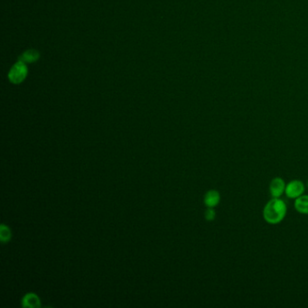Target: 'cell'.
<instances>
[{
	"label": "cell",
	"instance_id": "cell-1",
	"mask_svg": "<svg viewBox=\"0 0 308 308\" xmlns=\"http://www.w3.org/2000/svg\"><path fill=\"white\" fill-rule=\"evenodd\" d=\"M288 213L287 204L283 200L272 198L265 205L263 218L267 224L277 225L283 221Z\"/></svg>",
	"mask_w": 308,
	"mask_h": 308
},
{
	"label": "cell",
	"instance_id": "cell-2",
	"mask_svg": "<svg viewBox=\"0 0 308 308\" xmlns=\"http://www.w3.org/2000/svg\"><path fill=\"white\" fill-rule=\"evenodd\" d=\"M27 75H28V68L26 66V64L18 60L15 65L11 67L7 76L11 83L20 84L26 79Z\"/></svg>",
	"mask_w": 308,
	"mask_h": 308
},
{
	"label": "cell",
	"instance_id": "cell-3",
	"mask_svg": "<svg viewBox=\"0 0 308 308\" xmlns=\"http://www.w3.org/2000/svg\"><path fill=\"white\" fill-rule=\"evenodd\" d=\"M306 191V185L300 180H292L286 185L285 194L289 199H296L303 195Z\"/></svg>",
	"mask_w": 308,
	"mask_h": 308
},
{
	"label": "cell",
	"instance_id": "cell-4",
	"mask_svg": "<svg viewBox=\"0 0 308 308\" xmlns=\"http://www.w3.org/2000/svg\"><path fill=\"white\" fill-rule=\"evenodd\" d=\"M286 182L281 177H275L269 184V193L273 198H280L286 191Z\"/></svg>",
	"mask_w": 308,
	"mask_h": 308
},
{
	"label": "cell",
	"instance_id": "cell-5",
	"mask_svg": "<svg viewBox=\"0 0 308 308\" xmlns=\"http://www.w3.org/2000/svg\"><path fill=\"white\" fill-rule=\"evenodd\" d=\"M221 202V194L216 190H210L204 196V204L208 208L216 207Z\"/></svg>",
	"mask_w": 308,
	"mask_h": 308
},
{
	"label": "cell",
	"instance_id": "cell-6",
	"mask_svg": "<svg viewBox=\"0 0 308 308\" xmlns=\"http://www.w3.org/2000/svg\"><path fill=\"white\" fill-rule=\"evenodd\" d=\"M40 59V53L37 50L29 49L25 51L20 55L18 60L24 62L25 64H33Z\"/></svg>",
	"mask_w": 308,
	"mask_h": 308
},
{
	"label": "cell",
	"instance_id": "cell-7",
	"mask_svg": "<svg viewBox=\"0 0 308 308\" xmlns=\"http://www.w3.org/2000/svg\"><path fill=\"white\" fill-rule=\"evenodd\" d=\"M294 206L299 214L308 215V195L303 194L300 197L296 199Z\"/></svg>",
	"mask_w": 308,
	"mask_h": 308
},
{
	"label": "cell",
	"instance_id": "cell-8",
	"mask_svg": "<svg viewBox=\"0 0 308 308\" xmlns=\"http://www.w3.org/2000/svg\"><path fill=\"white\" fill-rule=\"evenodd\" d=\"M22 305L24 308H39L41 306L39 298L34 293L26 294L23 298Z\"/></svg>",
	"mask_w": 308,
	"mask_h": 308
},
{
	"label": "cell",
	"instance_id": "cell-9",
	"mask_svg": "<svg viewBox=\"0 0 308 308\" xmlns=\"http://www.w3.org/2000/svg\"><path fill=\"white\" fill-rule=\"evenodd\" d=\"M11 238V231H10L9 228L6 227L4 224L1 225V228H0V238H1V241L2 242H6L9 240Z\"/></svg>",
	"mask_w": 308,
	"mask_h": 308
},
{
	"label": "cell",
	"instance_id": "cell-10",
	"mask_svg": "<svg viewBox=\"0 0 308 308\" xmlns=\"http://www.w3.org/2000/svg\"><path fill=\"white\" fill-rule=\"evenodd\" d=\"M215 217H216V213H215L214 208H208L206 210V212H205V219L207 221L212 222V221H214Z\"/></svg>",
	"mask_w": 308,
	"mask_h": 308
},
{
	"label": "cell",
	"instance_id": "cell-11",
	"mask_svg": "<svg viewBox=\"0 0 308 308\" xmlns=\"http://www.w3.org/2000/svg\"></svg>",
	"mask_w": 308,
	"mask_h": 308
}]
</instances>
